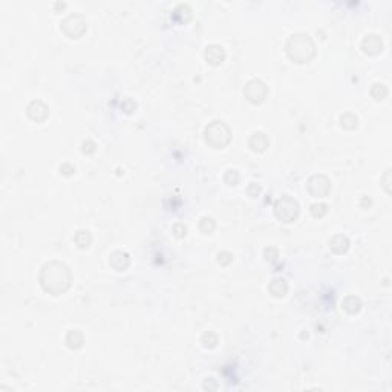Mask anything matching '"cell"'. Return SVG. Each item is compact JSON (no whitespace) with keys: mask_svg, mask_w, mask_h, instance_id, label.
I'll return each mask as SVG.
<instances>
[{"mask_svg":"<svg viewBox=\"0 0 392 392\" xmlns=\"http://www.w3.org/2000/svg\"><path fill=\"white\" fill-rule=\"evenodd\" d=\"M250 147L255 152H263L266 147H268V138L265 136V133L262 132H256L250 138Z\"/></svg>","mask_w":392,"mask_h":392,"instance_id":"11","label":"cell"},{"mask_svg":"<svg viewBox=\"0 0 392 392\" xmlns=\"http://www.w3.org/2000/svg\"><path fill=\"white\" fill-rule=\"evenodd\" d=\"M340 124L345 129H354L357 126V117L352 114H345L340 117Z\"/></svg>","mask_w":392,"mask_h":392,"instance_id":"18","label":"cell"},{"mask_svg":"<svg viewBox=\"0 0 392 392\" xmlns=\"http://www.w3.org/2000/svg\"><path fill=\"white\" fill-rule=\"evenodd\" d=\"M40 285L44 291L58 296L66 291L71 285V273L65 263L49 262L43 265L40 271Z\"/></svg>","mask_w":392,"mask_h":392,"instance_id":"1","label":"cell"},{"mask_svg":"<svg viewBox=\"0 0 392 392\" xmlns=\"http://www.w3.org/2000/svg\"><path fill=\"white\" fill-rule=\"evenodd\" d=\"M287 52L297 63H306L314 55V43L305 34H296L287 43Z\"/></svg>","mask_w":392,"mask_h":392,"instance_id":"2","label":"cell"},{"mask_svg":"<svg viewBox=\"0 0 392 392\" xmlns=\"http://www.w3.org/2000/svg\"><path fill=\"white\" fill-rule=\"evenodd\" d=\"M48 106L42 101H33L29 106H28V115L29 118H33L34 121L40 123V121H44L46 117H48Z\"/></svg>","mask_w":392,"mask_h":392,"instance_id":"9","label":"cell"},{"mask_svg":"<svg viewBox=\"0 0 392 392\" xmlns=\"http://www.w3.org/2000/svg\"><path fill=\"white\" fill-rule=\"evenodd\" d=\"M111 265L117 271H124L129 266V255L128 253H123V252H115L112 253L111 256Z\"/></svg>","mask_w":392,"mask_h":392,"instance_id":"10","label":"cell"},{"mask_svg":"<svg viewBox=\"0 0 392 392\" xmlns=\"http://www.w3.org/2000/svg\"><path fill=\"white\" fill-rule=\"evenodd\" d=\"M328 209L325 204H314V206H311V213L312 216H316V218H322L323 215H326Z\"/></svg>","mask_w":392,"mask_h":392,"instance_id":"19","label":"cell"},{"mask_svg":"<svg viewBox=\"0 0 392 392\" xmlns=\"http://www.w3.org/2000/svg\"><path fill=\"white\" fill-rule=\"evenodd\" d=\"M329 247H331L336 253H345L349 247V241L347 236H343V234H337V236H334L329 241Z\"/></svg>","mask_w":392,"mask_h":392,"instance_id":"13","label":"cell"},{"mask_svg":"<svg viewBox=\"0 0 392 392\" xmlns=\"http://www.w3.org/2000/svg\"><path fill=\"white\" fill-rule=\"evenodd\" d=\"M78 25L80 26H83V25H86V22L83 20V17L82 15H71V17H68L65 22H63V31L65 33L69 36V37H72V39H75V31L74 29H77V34H78V37H80L85 31H86V28H78Z\"/></svg>","mask_w":392,"mask_h":392,"instance_id":"7","label":"cell"},{"mask_svg":"<svg viewBox=\"0 0 392 392\" xmlns=\"http://www.w3.org/2000/svg\"><path fill=\"white\" fill-rule=\"evenodd\" d=\"M363 49L368 54H377L382 51V40L379 36H368L363 40Z\"/></svg>","mask_w":392,"mask_h":392,"instance_id":"12","label":"cell"},{"mask_svg":"<svg viewBox=\"0 0 392 392\" xmlns=\"http://www.w3.org/2000/svg\"><path fill=\"white\" fill-rule=\"evenodd\" d=\"M244 93H245V97H247L248 101L258 104V103L263 101L265 97H266V86L261 80H252V82L247 83V86L244 89Z\"/></svg>","mask_w":392,"mask_h":392,"instance_id":"5","label":"cell"},{"mask_svg":"<svg viewBox=\"0 0 392 392\" xmlns=\"http://www.w3.org/2000/svg\"><path fill=\"white\" fill-rule=\"evenodd\" d=\"M360 306H362V304H360L357 297H354V301H352V297H348V299H345V302H343V309L348 311L349 314H355V312H358Z\"/></svg>","mask_w":392,"mask_h":392,"instance_id":"17","label":"cell"},{"mask_svg":"<svg viewBox=\"0 0 392 392\" xmlns=\"http://www.w3.org/2000/svg\"><path fill=\"white\" fill-rule=\"evenodd\" d=\"M274 213L282 222H291L299 215V204L290 196H284L276 202Z\"/></svg>","mask_w":392,"mask_h":392,"instance_id":"4","label":"cell"},{"mask_svg":"<svg viewBox=\"0 0 392 392\" xmlns=\"http://www.w3.org/2000/svg\"><path fill=\"white\" fill-rule=\"evenodd\" d=\"M75 242H77V245L80 247V248H87L89 244L92 242L90 233H89L87 230H80V231H77V234H75Z\"/></svg>","mask_w":392,"mask_h":392,"instance_id":"16","label":"cell"},{"mask_svg":"<svg viewBox=\"0 0 392 392\" xmlns=\"http://www.w3.org/2000/svg\"><path fill=\"white\" fill-rule=\"evenodd\" d=\"M66 345L71 349H78L83 347V334L78 329H72L66 336Z\"/></svg>","mask_w":392,"mask_h":392,"instance_id":"15","label":"cell"},{"mask_svg":"<svg viewBox=\"0 0 392 392\" xmlns=\"http://www.w3.org/2000/svg\"><path fill=\"white\" fill-rule=\"evenodd\" d=\"M268 291L274 296V297H284L285 293L288 291V285L284 279H274L270 287H268Z\"/></svg>","mask_w":392,"mask_h":392,"instance_id":"14","label":"cell"},{"mask_svg":"<svg viewBox=\"0 0 392 392\" xmlns=\"http://www.w3.org/2000/svg\"><path fill=\"white\" fill-rule=\"evenodd\" d=\"M206 141L215 149H222L230 141V129L222 121H213L206 129Z\"/></svg>","mask_w":392,"mask_h":392,"instance_id":"3","label":"cell"},{"mask_svg":"<svg viewBox=\"0 0 392 392\" xmlns=\"http://www.w3.org/2000/svg\"><path fill=\"white\" fill-rule=\"evenodd\" d=\"M331 190V185H329V181L325 176H312L308 182V192L316 196V198H323L329 193Z\"/></svg>","mask_w":392,"mask_h":392,"instance_id":"6","label":"cell"},{"mask_svg":"<svg viewBox=\"0 0 392 392\" xmlns=\"http://www.w3.org/2000/svg\"><path fill=\"white\" fill-rule=\"evenodd\" d=\"M204 57H206V60L209 61L210 65L218 66V65H221L224 61V58H225V49L222 48V46H219V44H210L209 48L206 49Z\"/></svg>","mask_w":392,"mask_h":392,"instance_id":"8","label":"cell"}]
</instances>
